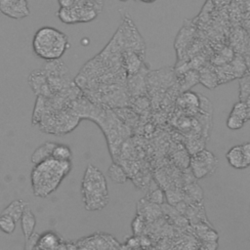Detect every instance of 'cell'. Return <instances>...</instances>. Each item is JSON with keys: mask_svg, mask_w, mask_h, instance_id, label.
Masks as SVG:
<instances>
[{"mask_svg": "<svg viewBox=\"0 0 250 250\" xmlns=\"http://www.w3.org/2000/svg\"><path fill=\"white\" fill-rule=\"evenodd\" d=\"M218 165L216 156L207 149H201L190 157V168L196 179H201L215 172Z\"/></svg>", "mask_w": 250, "mask_h": 250, "instance_id": "6", "label": "cell"}, {"mask_svg": "<svg viewBox=\"0 0 250 250\" xmlns=\"http://www.w3.org/2000/svg\"><path fill=\"white\" fill-rule=\"evenodd\" d=\"M38 243L40 244L42 249H45V250L54 249L59 245V237L55 233L49 232V233H46L41 238H39Z\"/></svg>", "mask_w": 250, "mask_h": 250, "instance_id": "16", "label": "cell"}, {"mask_svg": "<svg viewBox=\"0 0 250 250\" xmlns=\"http://www.w3.org/2000/svg\"><path fill=\"white\" fill-rule=\"evenodd\" d=\"M17 222L10 216L0 214V230L4 233L11 234L16 229Z\"/></svg>", "mask_w": 250, "mask_h": 250, "instance_id": "17", "label": "cell"}, {"mask_svg": "<svg viewBox=\"0 0 250 250\" xmlns=\"http://www.w3.org/2000/svg\"><path fill=\"white\" fill-rule=\"evenodd\" d=\"M112 39L121 49L122 53L126 51H134L145 55L146 44L128 15L123 17L122 22Z\"/></svg>", "mask_w": 250, "mask_h": 250, "instance_id": "4", "label": "cell"}, {"mask_svg": "<svg viewBox=\"0 0 250 250\" xmlns=\"http://www.w3.org/2000/svg\"><path fill=\"white\" fill-rule=\"evenodd\" d=\"M163 199H164V195L161 189H155L149 194V196H147V200L154 204H162Z\"/></svg>", "mask_w": 250, "mask_h": 250, "instance_id": "22", "label": "cell"}, {"mask_svg": "<svg viewBox=\"0 0 250 250\" xmlns=\"http://www.w3.org/2000/svg\"><path fill=\"white\" fill-rule=\"evenodd\" d=\"M119 1H121V2H127L128 0H119Z\"/></svg>", "mask_w": 250, "mask_h": 250, "instance_id": "28", "label": "cell"}, {"mask_svg": "<svg viewBox=\"0 0 250 250\" xmlns=\"http://www.w3.org/2000/svg\"><path fill=\"white\" fill-rule=\"evenodd\" d=\"M36 225V218L32 213L31 209L28 205H26L21 218V226L24 235V239H27L34 233V229Z\"/></svg>", "mask_w": 250, "mask_h": 250, "instance_id": "10", "label": "cell"}, {"mask_svg": "<svg viewBox=\"0 0 250 250\" xmlns=\"http://www.w3.org/2000/svg\"><path fill=\"white\" fill-rule=\"evenodd\" d=\"M249 211H250V205H249Z\"/></svg>", "mask_w": 250, "mask_h": 250, "instance_id": "29", "label": "cell"}, {"mask_svg": "<svg viewBox=\"0 0 250 250\" xmlns=\"http://www.w3.org/2000/svg\"><path fill=\"white\" fill-rule=\"evenodd\" d=\"M135 1H141V2H144V3H152L155 0H135Z\"/></svg>", "mask_w": 250, "mask_h": 250, "instance_id": "27", "label": "cell"}, {"mask_svg": "<svg viewBox=\"0 0 250 250\" xmlns=\"http://www.w3.org/2000/svg\"><path fill=\"white\" fill-rule=\"evenodd\" d=\"M40 236L37 233H33L30 237L25 239L23 250H35V246L39 241Z\"/></svg>", "mask_w": 250, "mask_h": 250, "instance_id": "24", "label": "cell"}, {"mask_svg": "<svg viewBox=\"0 0 250 250\" xmlns=\"http://www.w3.org/2000/svg\"><path fill=\"white\" fill-rule=\"evenodd\" d=\"M226 157L229 164L235 169H244L247 167L241 145L234 146L231 148H229L226 154Z\"/></svg>", "mask_w": 250, "mask_h": 250, "instance_id": "9", "label": "cell"}, {"mask_svg": "<svg viewBox=\"0 0 250 250\" xmlns=\"http://www.w3.org/2000/svg\"><path fill=\"white\" fill-rule=\"evenodd\" d=\"M144 227H145V218L141 215H138L132 224V229H133L134 234L140 235L144 229Z\"/></svg>", "mask_w": 250, "mask_h": 250, "instance_id": "20", "label": "cell"}, {"mask_svg": "<svg viewBox=\"0 0 250 250\" xmlns=\"http://www.w3.org/2000/svg\"><path fill=\"white\" fill-rule=\"evenodd\" d=\"M108 177L117 184H123L127 180V174L124 169L117 163H112L107 170Z\"/></svg>", "mask_w": 250, "mask_h": 250, "instance_id": "13", "label": "cell"}, {"mask_svg": "<svg viewBox=\"0 0 250 250\" xmlns=\"http://www.w3.org/2000/svg\"><path fill=\"white\" fill-rule=\"evenodd\" d=\"M244 121L239 119L238 117L232 115L229 113L228 119H227V126L231 129V130H237V129H240L243 125H244Z\"/></svg>", "mask_w": 250, "mask_h": 250, "instance_id": "19", "label": "cell"}, {"mask_svg": "<svg viewBox=\"0 0 250 250\" xmlns=\"http://www.w3.org/2000/svg\"><path fill=\"white\" fill-rule=\"evenodd\" d=\"M199 81V76L197 73L194 72H188L186 74L185 78H184V83L183 86H186V89L190 88L193 84H196Z\"/></svg>", "mask_w": 250, "mask_h": 250, "instance_id": "21", "label": "cell"}, {"mask_svg": "<svg viewBox=\"0 0 250 250\" xmlns=\"http://www.w3.org/2000/svg\"><path fill=\"white\" fill-rule=\"evenodd\" d=\"M198 250H199V249H198Z\"/></svg>", "mask_w": 250, "mask_h": 250, "instance_id": "30", "label": "cell"}, {"mask_svg": "<svg viewBox=\"0 0 250 250\" xmlns=\"http://www.w3.org/2000/svg\"><path fill=\"white\" fill-rule=\"evenodd\" d=\"M56 145L57 144L53 143V142H46L43 145H41L40 146H38L31 155V162L34 165H36V164L43 162L44 160H46L48 158H51Z\"/></svg>", "mask_w": 250, "mask_h": 250, "instance_id": "11", "label": "cell"}, {"mask_svg": "<svg viewBox=\"0 0 250 250\" xmlns=\"http://www.w3.org/2000/svg\"><path fill=\"white\" fill-rule=\"evenodd\" d=\"M120 243L108 233H93L76 242L78 250H118Z\"/></svg>", "mask_w": 250, "mask_h": 250, "instance_id": "7", "label": "cell"}, {"mask_svg": "<svg viewBox=\"0 0 250 250\" xmlns=\"http://www.w3.org/2000/svg\"><path fill=\"white\" fill-rule=\"evenodd\" d=\"M192 200L200 202L203 197V191L200 188V187L196 184H191L187 187V193Z\"/></svg>", "mask_w": 250, "mask_h": 250, "instance_id": "18", "label": "cell"}, {"mask_svg": "<svg viewBox=\"0 0 250 250\" xmlns=\"http://www.w3.org/2000/svg\"><path fill=\"white\" fill-rule=\"evenodd\" d=\"M71 168L70 161H59L53 157L36 164L31 173L33 192L46 197L53 192Z\"/></svg>", "mask_w": 250, "mask_h": 250, "instance_id": "1", "label": "cell"}, {"mask_svg": "<svg viewBox=\"0 0 250 250\" xmlns=\"http://www.w3.org/2000/svg\"><path fill=\"white\" fill-rule=\"evenodd\" d=\"M26 205L27 204L22 200H14L1 212V214L8 215L12 217L16 222H19Z\"/></svg>", "mask_w": 250, "mask_h": 250, "instance_id": "12", "label": "cell"}, {"mask_svg": "<svg viewBox=\"0 0 250 250\" xmlns=\"http://www.w3.org/2000/svg\"><path fill=\"white\" fill-rule=\"evenodd\" d=\"M82 195L85 208L89 211L102 210L108 202L105 178L92 164L87 166L82 180Z\"/></svg>", "mask_w": 250, "mask_h": 250, "instance_id": "3", "label": "cell"}, {"mask_svg": "<svg viewBox=\"0 0 250 250\" xmlns=\"http://www.w3.org/2000/svg\"><path fill=\"white\" fill-rule=\"evenodd\" d=\"M242 146V150H243V155L245 159V163L248 166H250V143H244Z\"/></svg>", "mask_w": 250, "mask_h": 250, "instance_id": "26", "label": "cell"}, {"mask_svg": "<svg viewBox=\"0 0 250 250\" xmlns=\"http://www.w3.org/2000/svg\"><path fill=\"white\" fill-rule=\"evenodd\" d=\"M219 244L217 240L214 241H203L199 247V250H217Z\"/></svg>", "mask_w": 250, "mask_h": 250, "instance_id": "25", "label": "cell"}, {"mask_svg": "<svg viewBox=\"0 0 250 250\" xmlns=\"http://www.w3.org/2000/svg\"><path fill=\"white\" fill-rule=\"evenodd\" d=\"M100 13L87 6L73 5L69 8H59L56 15L66 24H74L80 22H89L95 20Z\"/></svg>", "mask_w": 250, "mask_h": 250, "instance_id": "5", "label": "cell"}, {"mask_svg": "<svg viewBox=\"0 0 250 250\" xmlns=\"http://www.w3.org/2000/svg\"><path fill=\"white\" fill-rule=\"evenodd\" d=\"M85 3L86 5L88 6H91L93 8H95L98 12H102L103 10V7H104V0H76L75 1V4L76 3Z\"/></svg>", "mask_w": 250, "mask_h": 250, "instance_id": "23", "label": "cell"}, {"mask_svg": "<svg viewBox=\"0 0 250 250\" xmlns=\"http://www.w3.org/2000/svg\"><path fill=\"white\" fill-rule=\"evenodd\" d=\"M72 152L68 146L62 144H57L54 147L52 157L59 161H70Z\"/></svg>", "mask_w": 250, "mask_h": 250, "instance_id": "14", "label": "cell"}, {"mask_svg": "<svg viewBox=\"0 0 250 250\" xmlns=\"http://www.w3.org/2000/svg\"><path fill=\"white\" fill-rule=\"evenodd\" d=\"M68 46L67 35L52 26L39 28L35 32L32 40L34 54L47 62L60 60Z\"/></svg>", "mask_w": 250, "mask_h": 250, "instance_id": "2", "label": "cell"}, {"mask_svg": "<svg viewBox=\"0 0 250 250\" xmlns=\"http://www.w3.org/2000/svg\"><path fill=\"white\" fill-rule=\"evenodd\" d=\"M230 114L238 117L239 119L246 122L249 119V113H248V105L245 102L239 101L236 104H234Z\"/></svg>", "mask_w": 250, "mask_h": 250, "instance_id": "15", "label": "cell"}, {"mask_svg": "<svg viewBox=\"0 0 250 250\" xmlns=\"http://www.w3.org/2000/svg\"><path fill=\"white\" fill-rule=\"evenodd\" d=\"M0 13L11 19L20 20L30 14L27 0H0Z\"/></svg>", "mask_w": 250, "mask_h": 250, "instance_id": "8", "label": "cell"}]
</instances>
